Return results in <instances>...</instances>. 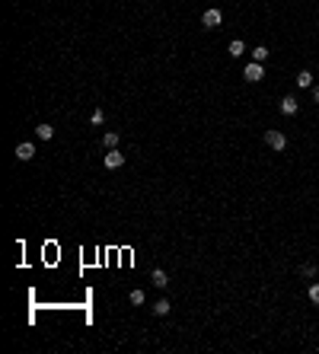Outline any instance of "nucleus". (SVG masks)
Here are the masks:
<instances>
[{
  "label": "nucleus",
  "mask_w": 319,
  "mask_h": 354,
  "mask_svg": "<svg viewBox=\"0 0 319 354\" xmlns=\"http://www.w3.org/2000/svg\"><path fill=\"white\" fill-rule=\"evenodd\" d=\"M265 144L271 147V150H284V147H287V138H284L278 128H268L265 131Z\"/></svg>",
  "instance_id": "1"
},
{
  "label": "nucleus",
  "mask_w": 319,
  "mask_h": 354,
  "mask_svg": "<svg viewBox=\"0 0 319 354\" xmlns=\"http://www.w3.org/2000/svg\"><path fill=\"white\" fill-rule=\"evenodd\" d=\"M243 77H246V80H249V83H259V80H262V77H265V67H262V64H259V61H249V64H246V67H243Z\"/></svg>",
  "instance_id": "2"
},
{
  "label": "nucleus",
  "mask_w": 319,
  "mask_h": 354,
  "mask_svg": "<svg viewBox=\"0 0 319 354\" xmlns=\"http://www.w3.org/2000/svg\"><path fill=\"white\" fill-rule=\"evenodd\" d=\"M220 23H223L220 10H205V16H201V26H205V29H217Z\"/></svg>",
  "instance_id": "3"
},
{
  "label": "nucleus",
  "mask_w": 319,
  "mask_h": 354,
  "mask_svg": "<svg viewBox=\"0 0 319 354\" xmlns=\"http://www.w3.org/2000/svg\"><path fill=\"white\" fill-rule=\"evenodd\" d=\"M125 166V153L118 150V147H115V150H108L106 153V169H121Z\"/></svg>",
  "instance_id": "4"
},
{
  "label": "nucleus",
  "mask_w": 319,
  "mask_h": 354,
  "mask_svg": "<svg viewBox=\"0 0 319 354\" xmlns=\"http://www.w3.org/2000/svg\"><path fill=\"white\" fill-rule=\"evenodd\" d=\"M150 284L153 287H160V290H166L169 287V275L163 268H153V275H150Z\"/></svg>",
  "instance_id": "5"
},
{
  "label": "nucleus",
  "mask_w": 319,
  "mask_h": 354,
  "mask_svg": "<svg viewBox=\"0 0 319 354\" xmlns=\"http://www.w3.org/2000/svg\"><path fill=\"white\" fill-rule=\"evenodd\" d=\"M32 156H35V144H29V141H26V144H19V147H16V160L29 163Z\"/></svg>",
  "instance_id": "6"
},
{
  "label": "nucleus",
  "mask_w": 319,
  "mask_h": 354,
  "mask_svg": "<svg viewBox=\"0 0 319 354\" xmlns=\"http://www.w3.org/2000/svg\"><path fill=\"white\" fill-rule=\"evenodd\" d=\"M297 108H300V102H297L294 96H284L281 99V112L284 115H297Z\"/></svg>",
  "instance_id": "7"
},
{
  "label": "nucleus",
  "mask_w": 319,
  "mask_h": 354,
  "mask_svg": "<svg viewBox=\"0 0 319 354\" xmlns=\"http://www.w3.org/2000/svg\"><path fill=\"white\" fill-rule=\"evenodd\" d=\"M150 310H153V313H157V316H169V310H173V303H169V300H166V297H160V300H157V303H153V306H150Z\"/></svg>",
  "instance_id": "8"
},
{
  "label": "nucleus",
  "mask_w": 319,
  "mask_h": 354,
  "mask_svg": "<svg viewBox=\"0 0 319 354\" xmlns=\"http://www.w3.org/2000/svg\"><path fill=\"white\" fill-rule=\"evenodd\" d=\"M227 54H230V58H243V54H246V45H243L240 38H233V42H230V48H227Z\"/></svg>",
  "instance_id": "9"
},
{
  "label": "nucleus",
  "mask_w": 319,
  "mask_h": 354,
  "mask_svg": "<svg viewBox=\"0 0 319 354\" xmlns=\"http://www.w3.org/2000/svg\"><path fill=\"white\" fill-rule=\"evenodd\" d=\"M35 138H38V141H51V138H54V128H51V125H45V121H42V125L35 128Z\"/></svg>",
  "instance_id": "10"
},
{
  "label": "nucleus",
  "mask_w": 319,
  "mask_h": 354,
  "mask_svg": "<svg viewBox=\"0 0 319 354\" xmlns=\"http://www.w3.org/2000/svg\"><path fill=\"white\" fill-rule=\"evenodd\" d=\"M297 86H313V73L300 71V73H297Z\"/></svg>",
  "instance_id": "11"
},
{
  "label": "nucleus",
  "mask_w": 319,
  "mask_h": 354,
  "mask_svg": "<svg viewBox=\"0 0 319 354\" xmlns=\"http://www.w3.org/2000/svg\"><path fill=\"white\" fill-rule=\"evenodd\" d=\"M268 48H265V45H259V48H252V61H259V64H262V61H268Z\"/></svg>",
  "instance_id": "12"
},
{
  "label": "nucleus",
  "mask_w": 319,
  "mask_h": 354,
  "mask_svg": "<svg viewBox=\"0 0 319 354\" xmlns=\"http://www.w3.org/2000/svg\"><path fill=\"white\" fill-rule=\"evenodd\" d=\"M103 121H106V112H103V108H96V112L90 115V125H93V128H99Z\"/></svg>",
  "instance_id": "13"
},
{
  "label": "nucleus",
  "mask_w": 319,
  "mask_h": 354,
  "mask_svg": "<svg viewBox=\"0 0 319 354\" xmlns=\"http://www.w3.org/2000/svg\"><path fill=\"white\" fill-rule=\"evenodd\" d=\"M103 144L108 147V150H115V147H118V134H115V131H108L106 138H103Z\"/></svg>",
  "instance_id": "14"
},
{
  "label": "nucleus",
  "mask_w": 319,
  "mask_h": 354,
  "mask_svg": "<svg viewBox=\"0 0 319 354\" xmlns=\"http://www.w3.org/2000/svg\"><path fill=\"white\" fill-rule=\"evenodd\" d=\"M300 275H303V278H316V265H313V262H303V265H300Z\"/></svg>",
  "instance_id": "15"
},
{
  "label": "nucleus",
  "mask_w": 319,
  "mask_h": 354,
  "mask_svg": "<svg viewBox=\"0 0 319 354\" xmlns=\"http://www.w3.org/2000/svg\"><path fill=\"white\" fill-rule=\"evenodd\" d=\"M128 300H131L134 306H141V303L147 300V297H144V290H131V297H128Z\"/></svg>",
  "instance_id": "16"
},
{
  "label": "nucleus",
  "mask_w": 319,
  "mask_h": 354,
  "mask_svg": "<svg viewBox=\"0 0 319 354\" xmlns=\"http://www.w3.org/2000/svg\"><path fill=\"white\" fill-rule=\"evenodd\" d=\"M310 303H319V284H313V287H310Z\"/></svg>",
  "instance_id": "17"
},
{
  "label": "nucleus",
  "mask_w": 319,
  "mask_h": 354,
  "mask_svg": "<svg viewBox=\"0 0 319 354\" xmlns=\"http://www.w3.org/2000/svg\"><path fill=\"white\" fill-rule=\"evenodd\" d=\"M313 102H319V86H313Z\"/></svg>",
  "instance_id": "18"
}]
</instances>
